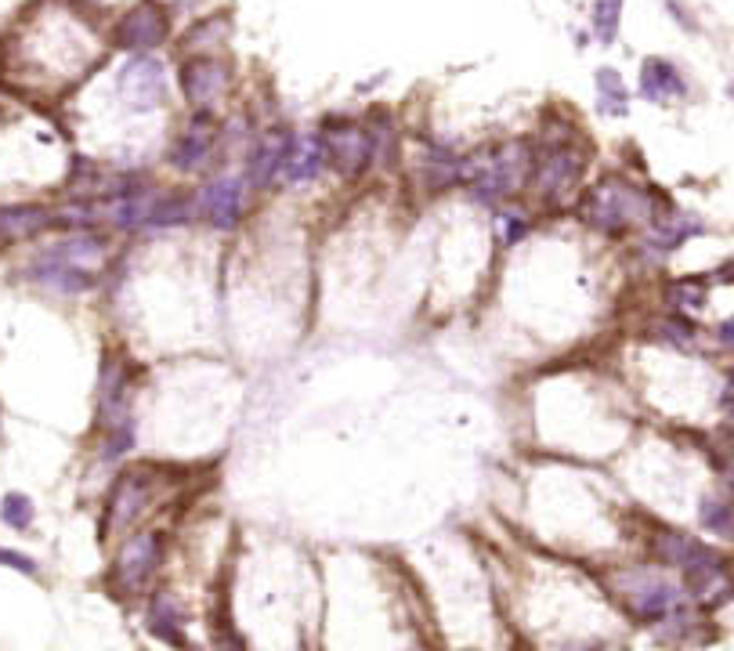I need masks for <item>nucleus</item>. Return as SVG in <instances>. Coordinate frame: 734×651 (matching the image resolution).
<instances>
[{
	"label": "nucleus",
	"instance_id": "nucleus-1",
	"mask_svg": "<svg viewBox=\"0 0 734 651\" xmlns=\"http://www.w3.org/2000/svg\"><path fill=\"white\" fill-rule=\"evenodd\" d=\"M666 199V192L651 189L622 170H608L601 178H593L583 196L575 199L572 221L597 243L626 246L644 232V225Z\"/></svg>",
	"mask_w": 734,
	"mask_h": 651
},
{
	"label": "nucleus",
	"instance_id": "nucleus-2",
	"mask_svg": "<svg viewBox=\"0 0 734 651\" xmlns=\"http://www.w3.org/2000/svg\"><path fill=\"white\" fill-rule=\"evenodd\" d=\"M532 160H536V145L528 138H503V142L463 152L460 192L467 196L471 207L492 214L503 203L525 199L528 178H532Z\"/></svg>",
	"mask_w": 734,
	"mask_h": 651
},
{
	"label": "nucleus",
	"instance_id": "nucleus-3",
	"mask_svg": "<svg viewBox=\"0 0 734 651\" xmlns=\"http://www.w3.org/2000/svg\"><path fill=\"white\" fill-rule=\"evenodd\" d=\"M593 149L579 138V134H561L550 142L536 145V160H532V178H528V207L539 217H561L572 214L575 199L583 196L590 185Z\"/></svg>",
	"mask_w": 734,
	"mask_h": 651
},
{
	"label": "nucleus",
	"instance_id": "nucleus-4",
	"mask_svg": "<svg viewBox=\"0 0 734 651\" xmlns=\"http://www.w3.org/2000/svg\"><path fill=\"white\" fill-rule=\"evenodd\" d=\"M170 482H174V467L163 460H131L116 467L102 500L105 539H123L127 532L142 529L156 503L167 496Z\"/></svg>",
	"mask_w": 734,
	"mask_h": 651
},
{
	"label": "nucleus",
	"instance_id": "nucleus-5",
	"mask_svg": "<svg viewBox=\"0 0 734 651\" xmlns=\"http://www.w3.org/2000/svg\"><path fill=\"white\" fill-rule=\"evenodd\" d=\"M145 391V362L127 344L113 340L102 351L95 377V424L91 438L138 420V398Z\"/></svg>",
	"mask_w": 734,
	"mask_h": 651
},
{
	"label": "nucleus",
	"instance_id": "nucleus-6",
	"mask_svg": "<svg viewBox=\"0 0 734 651\" xmlns=\"http://www.w3.org/2000/svg\"><path fill=\"white\" fill-rule=\"evenodd\" d=\"M608 590L615 594V601L622 604V612L630 615L637 626H655L673 615L677 608H684L691 597H687L684 583H680L677 572L655 565V561H644V565H622L608 576Z\"/></svg>",
	"mask_w": 734,
	"mask_h": 651
},
{
	"label": "nucleus",
	"instance_id": "nucleus-7",
	"mask_svg": "<svg viewBox=\"0 0 734 651\" xmlns=\"http://www.w3.org/2000/svg\"><path fill=\"white\" fill-rule=\"evenodd\" d=\"M192 189H196V221L210 236H239L257 210V196L239 167H221L210 178L196 181Z\"/></svg>",
	"mask_w": 734,
	"mask_h": 651
},
{
	"label": "nucleus",
	"instance_id": "nucleus-8",
	"mask_svg": "<svg viewBox=\"0 0 734 651\" xmlns=\"http://www.w3.org/2000/svg\"><path fill=\"white\" fill-rule=\"evenodd\" d=\"M170 532L163 525H142L127 532L116 547L109 565V586L116 597H149V586L156 583L160 568L167 565Z\"/></svg>",
	"mask_w": 734,
	"mask_h": 651
},
{
	"label": "nucleus",
	"instance_id": "nucleus-9",
	"mask_svg": "<svg viewBox=\"0 0 734 651\" xmlns=\"http://www.w3.org/2000/svg\"><path fill=\"white\" fill-rule=\"evenodd\" d=\"M163 160H167L170 174H178V178H185V181H203V178H210V174H217V170L225 167V156H221V123H217V116L189 113V120L170 134Z\"/></svg>",
	"mask_w": 734,
	"mask_h": 651
},
{
	"label": "nucleus",
	"instance_id": "nucleus-10",
	"mask_svg": "<svg viewBox=\"0 0 734 651\" xmlns=\"http://www.w3.org/2000/svg\"><path fill=\"white\" fill-rule=\"evenodd\" d=\"M706 232H709V225L695 214V210H684V207H677L673 199H666V203L655 210V217L644 225V232L630 243V257L637 265L648 268V272H659L677 250H684L691 239H702Z\"/></svg>",
	"mask_w": 734,
	"mask_h": 651
},
{
	"label": "nucleus",
	"instance_id": "nucleus-11",
	"mask_svg": "<svg viewBox=\"0 0 734 651\" xmlns=\"http://www.w3.org/2000/svg\"><path fill=\"white\" fill-rule=\"evenodd\" d=\"M174 40V8L163 0H134L109 29V44L123 55H156Z\"/></svg>",
	"mask_w": 734,
	"mask_h": 651
},
{
	"label": "nucleus",
	"instance_id": "nucleus-12",
	"mask_svg": "<svg viewBox=\"0 0 734 651\" xmlns=\"http://www.w3.org/2000/svg\"><path fill=\"white\" fill-rule=\"evenodd\" d=\"M178 95L189 105V113L214 116L221 109L232 84H236V66L225 55H189L178 66Z\"/></svg>",
	"mask_w": 734,
	"mask_h": 651
},
{
	"label": "nucleus",
	"instance_id": "nucleus-13",
	"mask_svg": "<svg viewBox=\"0 0 734 651\" xmlns=\"http://www.w3.org/2000/svg\"><path fill=\"white\" fill-rule=\"evenodd\" d=\"M116 98L131 116H149L167 109L170 69L160 55H127L116 69Z\"/></svg>",
	"mask_w": 734,
	"mask_h": 651
},
{
	"label": "nucleus",
	"instance_id": "nucleus-14",
	"mask_svg": "<svg viewBox=\"0 0 734 651\" xmlns=\"http://www.w3.org/2000/svg\"><path fill=\"white\" fill-rule=\"evenodd\" d=\"M319 131L322 142H326V156H330V170L344 185H358V181L373 178L366 123L351 120V116H330Z\"/></svg>",
	"mask_w": 734,
	"mask_h": 651
},
{
	"label": "nucleus",
	"instance_id": "nucleus-15",
	"mask_svg": "<svg viewBox=\"0 0 734 651\" xmlns=\"http://www.w3.org/2000/svg\"><path fill=\"white\" fill-rule=\"evenodd\" d=\"M29 286H37L40 293H48V297H58V301H84V297H95L102 293L105 283V272H87V268H76L66 265V261H58V257L44 254V250H33L22 268Z\"/></svg>",
	"mask_w": 734,
	"mask_h": 651
},
{
	"label": "nucleus",
	"instance_id": "nucleus-16",
	"mask_svg": "<svg viewBox=\"0 0 734 651\" xmlns=\"http://www.w3.org/2000/svg\"><path fill=\"white\" fill-rule=\"evenodd\" d=\"M290 138H293L290 127H268V131L257 134V142L250 145V152L239 163L246 185L254 189L257 199L275 189H283V163H286V149H290Z\"/></svg>",
	"mask_w": 734,
	"mask_h": 651
},
{
	"label": "nucleus",
	"instance_id": "nucleus-17",
	"mask_svg": "<svg viewBox=\"0 0 734 651\" xmlns=\"http://www.w3.org/2000/svg\"><path fill=\"white\" fill-rule=\"evenodd\" d=\"M413 181L427 199L456 192L463 185V152L438 138H424L420 152L413 156Z\"/></svg>",
	"mask_w": 734,
	"mask_h": 651
},
{
	"label": "nucleus",
	"instance_id": "nucleus-18",
	"mask_svg": "<svg viewBox=\"0 0 734 651\" xmlns=\"http://www.w3.org/2000/svg\"><path fill=\"white\" fill-rule=\"evenodd\" d=\"M330 174V156H326V142L322 131H293L290 149H286L283 163V185L293 192H308L311 185H319Z\"/></svg>",
	"mask_w": 734,
	"mask_h": 651
},
{
	"label": "nucleus",
	"instance_id": "nucleus-19",
	"mask_svg": "<svg viewBox=\"0 0 734 651\" xmlns=\"http://www.w3.org/2000/svg\"><path fill=\"white\" fill-rule=\"evenodd\" d=\"M185 626H189V608L178 597V590H167V586L149 590V601H145V630L156 641L167 644V648L189 651L192 641L189 633H185Z\"/></svg>",
	"mask_w": 734,
	"mask_h": 651
},
{
	"label": "nucleus",
	"instance_id": "nucleus-20",
	"mask_svg": "<svg viewBox=\"0 0 734 651\" xmlns=\"http://www.w3.org/2000/svg\"><path fill=\"white\" fill-rule=\"evenodd\" d=\"M366 134H369V156H373V174L377 178H391L398 174L405 163L402 149V127H398V116L384 105L369 109L366 113Z\"/></svg>",
	"mask_w": 734,
	"mask_h": 651
},
{
	"label": "nucleus",
	"instance_id": "nucleus-21",
	"mask_svg": "<svg viewBox=\"0 0 734 651\" xmlns=\"http://www.w3.org/2000/svg\"><path fill=\"white\" fill-rule=\"evenodd\" d=\"M48 232H58L55 207L48 203H4L0 207V246H19V243H37Z\"/></svg>",
	"mask_w": 734,
	"mask_h": 651
},
{
	"label": "nucleus",
	"instance_id": "nucleus-22",
	"mask_svg": "<svg viewBox=\"0 0 734 651\" xmlns=\"http://www.w3.org/2000/svg\"><path fill=\"white\" fill-rule=\"evenodd\" d=\"M637 95L651 105H677V102H687L691 84H687L684 69H680L673 58L648 55L644 62H640Z\"/></svg>",
	"mask_w": 734,
	"mask_h": 651
},
{
	"label": "nucleus",
	"instance_id": "nucleus-23",
	"mask_svg": "<svg viewBox=\"0 0 734 651\" xmlns=\"http://www.w3.org/2000/svg\"><path fill=\"white\" fill-rule=\"evenodd\" d=\"M640 337L662 351H673V355H695L702 348V326L695 319H687V315L662 312V308L644 319Z\"/></svg>",
	"mask_w": 734,
	"mask_h": 651
},
{
	"label": "nucleus",
	"instance_id": "nucleus-24",
	"mask_svg": "<svg viewBox=\"0 0 734 651\" xmlns=\"http://www.w3.org/2000/svg\"><path fill=\"white\" fill-rule=\"evenodd\" d=\"M489 228H492V243L503 257L521 250L528 239L539 232V214L528 207V199H514V203H503L499 210L489 214Z\"/></svg>",
	"mask_w": 734,
	"mask_h": 651
},
{
	"label": "nucleus",
	"instance_id": "nucleus-25",
	"mask_svg": "<svg viewBox=\"0 0 734 651\" xmlns=\"http://www.w3.org/2000/svg\"><path fill=\"white\" fill-rule=\"evenodd\" d=\"M709 539L695 536V532L677 529V525H651L648 532V554L655 565L669 568V572H680V568L698 554V550L706 547Z\"/></svg>",
	"mask_w": 734,
	"mask_h": 651
},
{
	"label": "nucleus",
	"instance_id": "nucleus-26",
	"mask_svg": "<svg viewBox=\"0 0 734 651\" xmlns=\"http://www.w3.org/2000/svg\"><path fill=\"white\" fill-rule=\"evenodd\" d=\"M709 293H713V283H709L706 275H673V279H666L659 286L662 312L698 319L709 308Z\"/></svg>",
	"mask_w": 734,
	"mask_h": 651
},
{
	"label": "nucleus",
	"instance_id": "nucleus-27",
	"mask_svg": "<svg viewBox=\"0 0 734 651\" xmlns=\"http://www.w3.org/2000/svg\"><path fill=\"white\" fill-rule=\"evenodd\" d=\"M232 40V15L228 11H210V15H196L192 26L178 37V48L189 55H221Z\"/></svg>",
	"mask_w": 734,
	"mask_h": 651
},
{
	"label": "nucleus",
	"instance_id": "nucleus-28",
	"mask_svg": "<svg viewBox=\"0 0 734 651\" xmlns=\"http://www.w3.org/2000/svg\"><path fill=\"white\" fill-rule=\"evenodd\" d=\"M695 521L706 536L720 539V543H731L734 539V500L720 489L702 492V496H698V507H695Z\"/></svg>",
	"mask_w": 734,
	"mask_h": 651
},
{
	"label": "nucleus",
	"instance_id": "nucleus-29",
	"mask_svg": "<svg viewBox=\"0 0 734 651\" xmlns=\"http://www.w3.org/2000/svg\"><path fill=\"white\" fill-rule=\"evenodd\" d=\"M593 91H597V113L608 120L630 116V87L615 66H601L593 73Z\"/></svg>",
	"mask_w": 734,
	"mask_h": 651
},
{
	"label": "nucleus",
	"instance_id": "nucleus-30",
	"mask_svg": "<svg viewBox=\"0 0 734 651\" xmlns=\"http://www.w3.org/2000/svg\"><path fill=\"white\" fill-rule=\"evenodd\" d=\"M622 8H626V0H593V4H590V37H593V44L612 48L615 40H619Z\"/></svg>",
	"mask_w": 734,
	"mask_h": 651
},
{
	"label": "nucleus",
	"instance_id": "nucleus-31",
	"mask_svg": "<svg viewBox=\"0 0 734 651\" xmlns=\"http://www.w3.org/2000/svg\"><path fill=\"white\" fill-rule=\"evenodd\" d=\"M0 521H4L11 532L33 529V521H37V503H33V496L19 489L4 492V496H0Z\"/></svg>",
	"mask_w": 734,
	"mask_h": 651
},
{
	"label": "nucleus",
	"instance_id": "nucleus-32",
	"mask_svg": "<svg viewBox=\"0 0 734 651\" xmlns=\"http://www.w3.org/2000/svg\"><path fill=\"white\" fill-rule=\"evenodd\" d=\"M0 568H8V572H19V576H29V579L40 576L37 557L22 554V550H15V547H0Z\"/></svg>",
	"mask_w": 734,
	"mask_h": 651
},
{
	"label": "nucleus",
	"instance_id": "nucleus-33",
	"mask_svg": "<svg viewBox=\"0 0 734 651\" xmlns=\"http://www.w3.org/2000/svg\"><path fill=\"white\" fill-rule=\"evenodd\" d=\"M716 478H720V492H727L734 500V445L731 442L716 453Z\"/></svg>",
	"mask_w": 734,
	"mask_h": 651
},
{
	"label": "nucleus",
	"instance_id": "nucleus-34",
	"mask_svg": "<svg viewBox=\"0 0 734 651\" xmlns=\"http://www.w3.org/2000/svg\"><path fill=\"white\" fill-rule=\"evenodd\" d=\"M659 4L669 11V19L677 22L680 29H687V33H698V19L684 8V4H680V0H659Z\"/></svg>",
	"mask_w": 734,
	"mask_h": 651
},
{
	"label": "nucleus",
	"instance_id": "nucleus-35",
	"mask_svg": "<svg viewBox=\"0 0 734 651\" xmlns=\"http://www.w3.org/2000/svg\"><path fill=\"white\" fill-rule=\"evenodd\" d=\"M709 337H713V344H716V348H720V351H731V355H734V312L727 315V319L716 322Z\"/></svg>",
	"mask_w": 734,
	"mask_h": 651
},
{
	"label": "nucleus",
	"instance_id": "nucleus-36",
	"mask_svg": "<svg viewBox=\"0 0 734 651\" xmlns=\"http://www.w3.org/2000/svg\"><path fill=\"white\" fill-rule=\"evenodd\" d=\"M720 434L734 445V398L724 406V420H720Z\"/></svg>",
	"mask_w": 734,
	"mask_h": 651
},
{
	"label": "nucleus",
	"instance_id": "nucleus-37",
	"mask_svg": "<svg viewBox=\"0 0 734 651\" xmlns=\"http://www.w3.org/2000/svg\"><path fill=\"white\" fill-rule=\"evenodd\" d=\"M734 398V366H731V373H727V384H724V395H720V409L727 406V402H731Z\"/></svg>",
	"mask_w": 734,
	"mask_h": 651
},
{
	"label": "nucleus",
	"instance_id": "nucleus-38",
	"mask_svg": "<svg viewBox=\"0 0 734 651\" xmlns=\"http://www.w3.org/2000/svg\"><path fill=\"white\" fill-rule=\"evenodd\" d=\"M568 651H604L601 641H586V644H572Z\"/></svg>",
	"mask_w": 734,
	"mask_h": 651
},
{
	"label": "nucleus",
	"instance_id": "nucleus-39",
	"mask_svg": "<svg viewBox=\"0 0 734 651\" xmlns=\"http://www.w3.org/2000/svg\"><path fill=\"white\" fill-rule=\"evenodd\" d=\"M727 98L734 102V80H727Z\"/></svg>",
	"mask_w": 734,
	"mask_h": 651
}]
</instances>
